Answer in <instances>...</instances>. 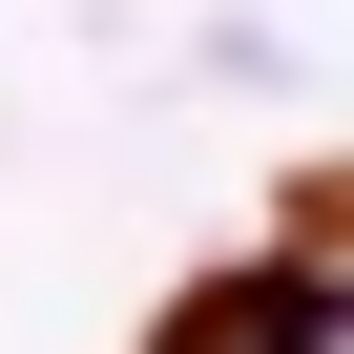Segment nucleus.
Masks as SVG:
<instances>
[{"mask_svg": "<svg viewBox=\"0 0 354 354\" xmlns=\"http://www.w3.org/2000/svg\"><path fill=\"white\" fill-rule=\"evenodd\" d=\"M167 354H333V271L271 250V271H209L188 313H167Z\"/></svg>", "mask_w": 354, "mask_h": 354, "instance_id": "obj_1", "label": "nucleus"}]
</instances>
